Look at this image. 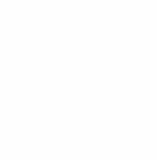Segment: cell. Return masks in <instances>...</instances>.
Listing matches in <instances>:
<instances>
[]
</instances>
